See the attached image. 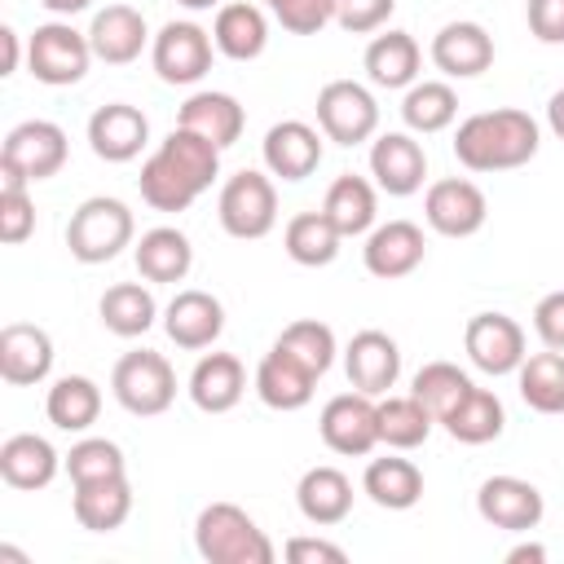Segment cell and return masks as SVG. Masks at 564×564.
<instances>
[{
    "label": "cell",
    "instance_id": "cell-1",
    "mask_svg": "<svg viewBox=\"0 0 564 564\" xmlns=\"http://www.w3.org/2000/svg\"><path fill=\"white\" fill-rule=\"evenodd\" d=\"M216 172H220V145L176 123L159 141V150L141 163L137 185L154 212H185L216 181Z\"/></svg>",
    "mask_w": 564,
    "mask_h": 564
},
{
    "label": "cell",
    "instance_id": "cell-2",
    "mask_svg": "<svg viewBox=\"0 0 564 564\" xmlns=\"http://www.w3.org/2000/svg\"><path fill=\"white\" fill-rule=\"evenodd\" d=\"M538 119L529 110L502 106V110H480L467 115L454 132V159L467 172H511L524 167L538 154Z\"/></svg>",
    "mask_w": 564,
    "mask_h": 564
},
{
    "label": "cell",
    "instance_id": "cell-3",
    "mask_svg": "<svg viewBox=\"0 0 564 564\" xmlns=\"http://www.w3.org/2000/svg\"><path fill=\"white\" fill-rule=\"evenodd\" d=\"M194 546L207 564H273V542L234 502H212L198 511Z\"/></svg>",
    "mask_w": 564,
    "mask_h": 564
},
{
    "label": "cell",
    "instance_id": "cell-4",
    "mask_svg": "<svg viewBox=\"0 0 564 564\" xmlns=\"http://www.w3.org/2000/svg\"><path fill=\"white\" fill-rule=\"evenodd\" d=\"M132 212L128 203L119 198H84L75 212H70V225H66V247L79 264H106L115 260L128 242H132Z\"/></svg>",
    "mask_w": 564,
    "mask_h": 564
},
{
    "label": "cell",
    "instance_id": "cell-5",
    "mask_svg": "<svg viewBox=\"0 0 564 564\" xmlns=\"http://www.w3.org/2000/svg\"><path fill=\"white\" fill-rule=\"evenodd\" d=\"M110 392L115 401L137 414V419H154L163 414L172 401H176V370L167 366L163 352H150V348H137V352H123L110 370Z\"/></svg>",
    "mask_w": 564,
    "mask_h": 564
},
{
    "label": "cell",
    "instance_id": "cell-6",
    "mask_svg": "<svg viewBox=\"0 0 564 564\" xmlns=\"http://www.w3.org/2000/svg\"><path fill=\"white\" fill-rule=\"evenodd\" d=\"M93 44L88 31H75L70 22H44L26 40V70L48 88H70L88 75Z\"/></svg>",
    "mask_w": 564,
    "mask_h": 564
},
{
    "label": "cell",
    "instance_id": "cell-7",
    "mask_svg": "<svg viewBox=\"0 0 564 564\" xmlns=\"http://www.w3.org/2000/svg\"><path fill=\"white\" fill-rule=\"evenodd\" d=\"M216 216H220V229L229 238H264L273 225H278V189L264 172H234L225 185H220V198H216Z\"/></svg>",
    "mask_w": 564,
    "mask_h": 564
},
{
    "label": "cell",
    "instance_id": "cell-8",
    "mask_svg": "<svg viewBox=\"0 0 564 564\" xmlns=\"http://www.w3.org/2000/svg\"><path fill=\"white\" fill-rule=\"evenodd\" d=\"M317 128L335 145H361L379 128V101L357 79H330L317 93Z\"/></svg>",
    "mask_w": 564,
    "mask_h": 564
},
{
    "label": "cell",
    "instance_id": "cell-9",
    "mask_svg": "<svg viewBox=\"0 0 564 564\" xmlns=\"http://www.w3.org/2000/svg\"><path fill=\"white\" fill-rule=\"evenodd\" d=\"M66 150H70L66 132L53 119H22L18 128H9V137L0 145V167H13L35 185V181H48L62 172Z\"/></svg>",
    "mask_w": 564,
    "mask_h": 564
},
{
    "label": "cell",
    "instance_id": "cell-10",
    "mask_svg": "<svg viewBox=\"0 0 564 564\" xmlns=\"http://www.w3.org/2000/svg\"><path fill=\"white\" fill-rule=\"evenodd\" d=\"M485 216H489L485 189L476 181H467V176L432 181L427 194H423V220L441 238H471V234L485 229Z\"/></svg>",
    "mask_w": 564,
    "mask_h": 564
},
{
    "label": "cell",
    "instance_id": "cell-11",
    "mask_svg": "<svg viewBox=\"0 0 564 564\" xmlns=\"http://www.w3.org/2000/svg\"><path fill=\"white\" fill-rule=\"evenodd\" d=\"M317 427H322V441L335 454L361 458V454H370L379 445V405H375V397H366L357 388L352 392H339V397H330L322 405Z\"/></svg>",
    "mask_w": 564,
    "mask_h": 564
},
{
    "label": "cell",
    "instance_id": "cell-12",
    "mask_svg": "<svg viewBox=\"0 0 564 564\" xmlns=\"http://www.w3.org/2000/svg\"><path fill=\"white\" fill-rule=\"evenodd\" d=\"M212 31L198 22H167L150 44V62L163 84H198L212 70Z\"/></svg>",
    "mask_w": 564,
    "mask_h": 564
},
{
    "label": "cell",
    "instance_id": "cell-13",
    "mask_svg": "<svg viewBox=\"0 0 564 564\" xmlns=\"http://www.w3.org/2000/svg\"><path fill=\"white\" fill-rule=\"evenodd\" d=\"M463 348H467L471 366L485 375H511L529 357L524 352V326L507 313H476L463 330Z\"/></svg>",
    "mask_w": 564,
    "mask_h": 564
},
{
    "label": "cell",
    "instance_id": "cell-14",
    "mask_svg": "<svg viewBox=\"0 0 564 564\" xmlns=\"http://www.w3.org/2000/svg\"><path fill=\"white\" fill-rule=\"evenodd\" d=\"M476 511L485 524L494 529H507V533H529L542 524L546 516V502L538 494V485L520 480V476H489L480 489H476Z\"/></svg>",
    "mask_w": 564,
    "mask_h": 564
},
{
    "label": "cell",
    "instance_id": "cell-15",
    "mask_svg": "<svg viewBox=\"0 0 564 564\" xmlns=\"http://www.w3.org/2000/svg\"><path fill=\"white\" fill-rule=\"evenodd\" d=\"M370 176L383 194L392 198H410L423 189L427 176V154L410 132H383L370 145Z\"/></svg>",
    "mask_w": 564,
    "mask_h": 564
},
{
    "label": "cell",
    "instance_id": "cell-16",
    "mask_svg": "<svg viewBox=\"0 0 564 564\" xmlns=\"http://www.w3.org/2000/svg\"><path fill=\"white\" fill-rule=\"evenodd\" d=\"M163 330L176 348H189V352L212 348L225 330V304L212 291H198V286L176 291L172 304L163 308Z\"/></svg>",
    "mask_w": 564,
    "mask_h": 564
},
{
    "label": "cell",
    "instance_id": "cell-17",
    "mask_svg": "<svg viewBox=\"0 0 564 564\" xmlns=\"http://www.w3.org/2000/svg\"><path fill=\"white\" fill-rule=\"evenodd\" d=\"M344 375L366 397H388V388L401 375V348L383 330H357L344 348Z\"/></svg>",
    "mask_w": 564,
    "mask_h": 564
},
{
    "label": "cell",
    "instance_id": "cell-18",
    "mask_svg": "<svg viewBox=\"0 0 564 564\" xmlns=\"http://www.w3.org/2000/svg\"><path fill=\"white\" fill-rule=\"evenodd\" d=\"M150 141V119L128 106V101H110V106H97L93 119H88V145L97 159L106 163H128L145 150Z\"/></svg>",
    "mask_w": 564,
    "mask_h": 564
},
{
    "label": "cell",
    "instance_id": "cell-19",
    "mask_svg": "<svg viewBox=\"0 0 564 564\" xmlns=\"http://www.w3.org/2000/svg\"><path fill=\"white\" fill-rule=\"evenodd\" d=\"M423 251H427V242H423V229L414 220H388V225L370 229L361 260H366V273L397 282L423 264Z\"/></svg>",
    "mask_w": 564,
    "mask_h": 564
},
{
    "label": "cell",
    "instance_id": "cell-20",
    "mask_svg": "<svg viewBox=\"0 0 564 564\" xmlns=\"http://www.w3.org/2000/svg\"><path fill=\"white\" fill-rule=\"evenodd\" d=\"M53 370V339L44 326L31 322H9L0 330V379L13 388L44 383Z\"/></svg>",
    "mask_w": 564,
    "mask_h": 564
},
{
    "label": "cell",
    "instance_id": "cell-21",
    "mask_svg": "<svg viewBox=\"0 0 564 564\" xmlns=\"http://www.w3.org/2000/svg\"><path fill=\"white\" fill-rule=\"evenodd\" d=\"M260 154H264V167H269L273 176H282V181H304V176H313L317 163H322V137H317V128H308L304 119H282V123H273V128L264 132Z\"/></svg>",
    "mask_w": 564,
    "mask_h": 564
},
{
    "label": "cell",
    "instance_id": "cell-22",
    "mask_svg": "<svg viewBox=\"0 0 564 564\" xmlns=\"http://www.w3.org/2000/svg\"><path fill=\"white\" fill-rule=\"evenodd\" d=\"M150 31H145V18L132 9V4H106L93 13V26H88V44H93V57L106 62V66H128L141 57Z\"/></svg>",
    "mask_w": 564,
    "mask_h": 564
},
{
    "label": "cell",
    "instance_id": "cell-23",
    "mask_svg": "<svg viewBox=\"0 0 564 564\" xmlns=\"http://www.w3.org/2000/svg\"><path fill=\"white\" fill-rule=\"evenodd\" d=\"M432 62L449 79H471L494 66V35L480 22H445L432 35Z\"/></svg>",
    "mask_w": 564,
    "mask_h": 564
},
{
    "label": "cell",
    "instance_id": "cell-24",
    "mask_svg": "<svg viewBox=\"0 0 564 564\" xmlns=\"http://www.w3.org/2000/svg\"><path fill=\"white\" fill-rule=\"evenodd\" d=\"M313 383H317V375L304 361H295L291 352H282V348H269L260 357V366H256V397L269 410H282V414L304 410L313 401Z\"/></svg>",
    "mask_w": 564,
    "mask_h": 564
},
{
    "label": "cell",
    "instance_id": "cell-25",
    "mask_svg": "<svg viewBox=\"0 0 564 564\" xmlns=\"http://www.w3.org/2000/svg\"><path fill=\"white\" fill-rule=\"evenodd\" d=\"M247 392V370L234 352H207L198 357V366L189 370V401L203 414H225L242 401Z\"/></svg>",
    "mask_w": 564,
    "mask_h": 564
},
{
    "label": "cell",
    "instance_id": "cell-26",
    "mask_svg": "<svg viewBox=\"0 0 564 564\" xmlns=\"http://www.w3.org/2000/svg\"><path fill=\"white\" fill-rule=\"evenodd\" d=\"M295 502H300V516L308 524H317V529L339 524L352 511V480L339 467H326V463L308 467L300 476V485H295Z\"/></svg>",
    "mask_w": 564,
    "mask_h": 564
},
{
    "label": "cell",
    "instance_id": "cell-27",
    "mask_svg": "<svg viewBox=\"0 0 564 564\" xmlns=\"http://www.w3.org/2000/svg\"><path fill=\"white\" fill-rule=\"evenodd\" d=\"M75 520L88 529V533H115L128 516H132V485H128V471L123 476H101V480H84L75 485Z\"/></svg>",
    "mask_w": 564,
    "mask_h": 564
},
{
    "label": "cell",
    "instance_id": "cell-28",
    "mask_svg": "<svg viewBox=\"0 0 564 564\" xmlns=\"http://www.w3.org/2000/svg\"><path fill=\"white\" fill-rule=\"evenodd\" d=\"M212 40L225 57L234 62H251L264 53L269 44V18L260 4L251 0H234V4H220L216 9V22H212Z\"/></svg>",
    "mask_w": 564,
    "mask_h": 564
},
{
    "label": "cell",
    "instance_id": "cell-29",
    "mask_svg": "<svg viewBox=\"0 0 564 564\" xmlns=\"http://www.w3.org/2000/svg\"><path fill=\"white\" fill-rule=\"evenodd\" d=\"M57 467H62V454L44 436H35V432H18V436H9L0 445V476L13 489H44V485H53Z\"/></svg>",
    "mask_w": 564,
    "mask_h": 564
},
{
    "label": "cell",
    "instance_id": "cell-30",
    "mask_svg": "<svg viewBox=\"0 0 564 564\" xmlns=\"http://www.w3.org/2000/svg\"><path fill=\"white\" fill-rule=\"evenodd\" d=\"M181 128H189V132H198V137H207L212 145H234L238 137H242V128H247V115H242V106H238V97H229V93H216V88H207V93H194L185 106H181V119H176Z\"/></svg>",
    "mask_w": 564,
    "mask_h": 564
},
{
    "label": "cell",
    "instance_id": "cell-31",
    "mask_svg": "<svg viewBox=\"0 0 564 564\" xmlns=\"http://www.w3.org/2000/svg\"><path fill=\"white\" fill-rule=\"evenodd\" d=\"M423 53L410 31H383L366 44V75L379 88H410L419 79Z\"/></svg>",
    "mask_w": 564,
    "mask_h": 564
},
{
    "label": "cell",
    "instance_id": "cell-32",
    "mask_svg": "<svg viewBox=\"0 0 564 564\" xmlns=\"http://www.w3.org/2000/svg\"><path fill=\"white\" fill-rule=\"evenodd\" d=\"M132 260H137V273L145 282H185V273L194 264V247H189V238L181 229L159 225V229L141 234Z\"/></svg>",
    "mask_w": 564,
    "mask_h": 564
},
{
    "label": "cell",
    "instance_id": "cell-33",
    "mask_svg": "<svg viewBox=\"0 0 564 564\" xmlns=\"http://www.w3.org/2000/svg\"><path fill=\"white\" fill-rule=\"evenodd\" d=\"M322 212L330 216V225H335L344 238H357V234H366V229L375 225V212H379L375 185H370L366 176L344 172V176L330 181V189H326V198H322Z\"/></svg>",
    "mask_w": 564,
    "mask_h": 564
},
{
    "label": "cell",
    "instance_id": "cell-34",
    "mask_svg": "<svg viewBox=\"0 0 564 564\" xmlns=\"http://www.w3.org/2000/svg\"><path fill=\"white\" fill-rule=\"evenodd\" d=\"M44 414L62 432H88L101 414V388L88 375H62L44 397Z\"/></svg>",
    "mask_w": 564,
    "mask_h": 564
},
{
    "label": "cell",
    "instance_id": "cell-35",
    "mask_svg": "<svg viewBox=\"0 0 564 564\" xmlns=\"http://www.w3.org/2000/svg\"><path fill=\"white\" fill-rule=\"evenodd\" d=\"M361 489L383 511H410L423 498V471L410 458H370Z\"/></svg>",
    "mask_w": 564,
    "mask_h": 564
},
{
    "label": "cell",
    "instance_id": "cell-36",
    "mask_svg": "<svg viewBox=\"0 0 564 564\" xmlns=\"http://www.w3.org/2000/svg\"><path fill=\"white\" fill-rule=\"evenodd\" d=\"M339 242H344V234L330 225L326 212H300V216H291L286 229H282L286 256H291L295 264H304V269L330 264V260L339 256Z\"/></svg>",
    "mask_w": 564,
    "mask_h": 564
},
{
    "label": "cell",
    "instance_id": "cell-37",
    "mask_svg": "<svg viewBox=\"0 0 564 564\" xmlns=\"http://www.w3.org/2000/svg\"><path fill=\"white\" fill-rule=\"evenodd\" d=\"M97 313H101V326H106L110 335L137 339V335H145V330L154 326L159 304H154L150 286H141V282H115V286L101 295Z\"/></svg>",
    "mask_w": 564,
    "mask_h": 564
},
{
    "label": "cell",
    "instance_id": "cell-38",
    "mask_svg": "<svg viewBox=\"0 0 564 564\" xmlns=\"http://www.w3.org/2000/svg\"><path fill=\"white\" fill-rule=\"evenodd\" d=\"M445 432L463 445H485V441H498L502 436V423H507V410L502 401L489 392V388H471L445 419Z\"/></svg>",
    "mask_w": 564,
    "mask_h": 564
},
{
    "label": "cell",
    "instance_id": "cell-39",
    "mask_svg": "<svg viewBox=\"0 0 564 564\" xmlns=\"http://www.w3.org/2000/svg\"><path fill=\"white\" fill-rule=\"evenodd\" d=\"M454 115H458V93L441 79H414L401 97V119L410 132H423V137L445 132Z\"/></svg>",
    "mask_w": 564,
    "mask_h": 564
},
{
    "label": "cell",
    "instance_id": "cell-40",
    "mask_svg": "<svg viewBox=\"0 0 564 564\" xmlns=\"http://www.w3.org/2000/svg\"><path fill=\"white\" fill-rule=\"evenodd\" d=\"M520 379V397L529 410L538 414H564V352L546 348V352H533L520 361L516 370Z\"/></svg>",
    "mask_w": 564,
    "mask_h": 564
},
{
    "label": "cell",
    "instance_id": "cell-41",
    "mask_svg": "<svg viewBox=\"0 0 564 564\" xmlns=\"http://www.w3.org/2000/svg\"><path fill=\"white\" fill-rule=\"evenodd\" d=\"M375 405H379V445H388V449H419L436 423L414 392L410 397H383Z\"/></svg>",
    "mask_w": 564,
    "mask_h": 564
},
{
    "label": "cell",
    "instance_id": "cell-42",
    "mask_svg": "<svg viewBox=\"0 0 564 564\" xmlns=\"http://www.w3.org/2000/svg\"><path fill=\"white\" fill-rule=\"evenodd\" d=\"M471 388H476V383H471L467 370H458L454 361H427V366L414 375V388H410V392H414V397L427 405V414L441 423Z\"/></svg>",
    "mask_w": 564,
    "mask_h": 564
},
{
    "label": "cell",
    "instance_id": "cell-43",
    "mask_svg": "<svg viewBox=\"0 0 564 564\" xmlns=\"http://www.w3.org/2000/svg\"><path fill=\"white\" fill-rule=\"evenodd\" d=\"M273 348H282V352H291L295 361H304L317 379L330 370V361H335V330L326 326V322H317V317H300V322H291L278 339H273Z\"/></svg>",
    "mask_w": 564,
    "mask_h": 564
},
{
    "label": "cell",
    "instance_id": "cell-44",
    "mask_svg": "<svg viewBox=\"0 0 564 564\" xmlns=\"http://www.w3.org/2000/svg\"><path fill=\"white\" fill-rule=\"evenodd\" d=\"M70 485H84V480H101V476H123L128 463H123V449L106 436H84L70 445V454L62 458Z\"/></svg>",
    "mask_w": 564,
    "mask_h": 564
},
{
    "label": "cell",
    "instance_id": "cell-45",
    "mask_svg": "<svg viewBox=\"0 0 564 564\" xmlns=\"http://www.w3.org/2000/svg\"><path fill=\"white\" fill-rule=\"evenodd\" d=\"M264 4L291 35H317L335 18V0H264Z\"/></svg>",
    "mask_w": 564,
    "mask_h": 564
},
{
    "label": "cell",
    "instance_id": "cell-46",
    "mask_svg": "<svg viewBox=\"0 0 564 564\" xmlns=\"http://www.w3.org/2000/svg\"><path fill=\"white\" fill-rule=\"evenodd\" d=\"M31 229H35V203L26 185H0V238L18 247L31 238Z\"/></svg>",
    "mask_w": 564,
    "mask_h": 564
},
{
    "label": "cell",
    "instance_id": "cell-47",
    "mask_svg": "<svg viewBox=\"0 0 564 564\" xmlns=\"http://www.w3.org/2000/svg\"><path fill=\"white\" fill-rule=\"evenodd\" d=\"M397 0H335V22L348 35H370L392 18Z\"/></svg>",
    "mask_w": 564,
    "mask_h": 564
},
{
    "label": "cell",
    "instance_id": "cell-48",
    "mask_svg": "<svg viewBox=\"0 0 564 564\" xmlns=\"http://www.w3.org/2000/svg\"><path fill=\"white\" fill-rule=\"evenodd\" d=\"M533 330H538V339H542L546 348L564 352V291H551V295L538 300V308H533Z\"/></svg>",
    "mask_w": 564,
    "mask_h": 564
},
{
    "label": "cell",
    "instance_id": "cell-49",
    "mask_svg": "<svg viewBox=\"0 0 564 564\" xmlns=\"http://www.w3.org/2000/svg\"><path fill=\"white\" fill-rule=\"evenodd\" d=\"M524 18L542 44H564V0H529Z\"/></svg>",
    "mask_w": 564,
    "mask_h": 564
},
{
    "label": "cell",
    "instance_id": "cell-50",
    "mask_svg": "<svg viewBox=\"0 0 564 564\" xmlns=\"http://www.w3.org/2000/svg\"><path fill=\"white\" fill-rule=\"evenodd\" d=\"M286 560L291 564H344V546H335V542H322V538H291L286 546Z\"/></svg>",
    "mask_w": 564,
    "mask_h": 564
},
{
    "label": "cell",
    "instance_id": "cell-51",
    "mask_svg": "<svg viewBox=\"0 0 564 564\" xmlns=\"http://www.w3.org/2000/svg\"><path fill=\"white\" fill-rule=\"evenodd\" d=\"M542 560H546V546H538V542H520L507 551V564H542Z\"/></svg>",
    "mask_w": 564,
    "mask_h": 564
},
{
    "label": "cell",
    "instance_id": "cell-52",
    "mask_svg": "<svg viewBox=\"0 0 564 564\" xmlns=\"http://www.w3.org/2000/svg\"><path fill=\"white\" fill-rule=\"evenodd\" d=\"M0 44H4V70L0 75H13L18 70V31L13 26H0Z\"/></svg>",
    "mask_w": 564,
    "mask_h": 564
},
{
    "label": "cell",
    "instance_id": "cell-53",
    "mask_svg": "<svg viewBox=\"0 0 564 564\" xmlns=\"http://www.w3.org/2000/svg\"><path fill=\"white\" fill-rule=\"evenodd\" d=\"M546 123H551V132L564 141V88L551 93V101H546Z\"/></svg>",
    "mask_w": 564,
    "mask_h": 564
},
{
    "label": "cell",
    "instance_id": "cell-54",
    "mask_svg": "<svg viewBox=\"0 0 564 564\" xmlns=\"http://www.w3.org/2000/svg\"><path fill=\"white\" fill-rule=\"evenodd\" d=\"M48 13H57V18H75V13H84L93 0H40Z\"/></svg>",
    "mask_w": 564,
    "mask_h": 564
},
{
    "label": "cell",
    "instance_id": "cell-55",
    "mask_svg": "<svg viewBox=\"0 0 564 564\" xmlns=\"http://www.w3.org/2000/svg\"><path fill=\"white\" fill-rule=\"evenodd\" d=\"M176 4H185V9H194V13H198V9H216L220 0H176Z\"/></svg>",
    "mask_w": 564,
    "mask_h": 564
}]
</instances>
